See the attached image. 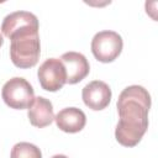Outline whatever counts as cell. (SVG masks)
<instances>
[{
    "label": "cell",
    "mask_w": 158,
    "mask_h": 158,
    "mask_svg": "<svg viewBox=\"0 0 158 158\" xmlns=\"http://www.w3.org/2000/svg\"><path fill=\"white\" fill-rule=\"evenodd\" d=\"M116 106L120 116L115 130L116 141L125 147H135L148 128L151 95L143 86L131 85L121 91Z\"/></svg>",
    "instance_id": "obj_1"
},
{
    "label": "cell",
    "mask_w": 158,
    "mask_h": 158,
    "mask_svg": "<svg viewBox=\"0 0 158 158\" xmlns=\"http://www.w3.org/2000/svg\"><path fill=\"white\" fill-rule=\"evenodd\" d=\"M1 32L10 38V58L21 69L37 64L41 54L38 36V19L28 11H15L6 15L1 23Z\"/></svg>",
    "instance_id": "obj_2"
},
{
    "label": "cell",
    "mask_w": 158,
    "mask_h": 158,
    "mask_svg": "<svg viewBox=\"0 0 158 158\" xmlns=\"http://www.w3.org/2000/svg\"><path fill=\"white\" fill-rule=\"evenodd\" d=\"M4 102L15 110L28 109L35 100V91L32 85L21 77H15L7 80L1 90Z\"/></svg>",
    "instance_id": "obj_3"
},
{
    "label": "cell",
    "mask_w": 158,
    "mask_h": 158,
    "mask_svg": "<svg viewBox=\"0 0 158 158\" xmlns=\"http://www.w3.org/2000/svg\"><path fill=\"white\" fill-rule=\"evenodd\" d=\"M123 42L115 31H100L91 40V52L94 57L102 63L114 62L121 53Z\"/></svg>",
    "instance_id": "obj_4"
},
{
    "label": "cell",
    "mask_w": 158,
    "mask_h": 158,
    "mask_svg": "<svg viewBox=\"0 0 158 158\" xmlns=\"http://www.w3.org/2000/svg\"><path fill=\"white\" fill-rule=\"evenodd\" d=\"M37 77L42 89L58 91L67 83V73L59 58H48L38 68Z\"/></svg>",
    "instance_id": "obj_5"
},
{
    "label": "cell",
    "mask_w": 158,
    "mask_h": 158,
    "mask_svg": "<svg viewBox=\"0 0 158 158\" xmlns=\"http://www.w3.org/2000/svg\"><path fill=\"white\" fill-rule=\"evenodd\" d=\"M81 98L89 109L94 111L104 110L110 104L111 89L102 80H93L83 88Z\"/></svg>",
    "instance_id": "obj_6"
},
{
    "label": "cell",
    "mask_w": 158,
    "mask_h": 158,
    "mask_svg": "<svg viewBox=\"0 0 158 158\" xmlns=\"http://www.w3.org/2000/svg\"><path fill=\"white\" fill-rule=\"evenodd\" d=\"M59 60L63 63L67 73V83L77 84L81 81L90 72V65L84 54L78 52H67L60 56Z\"/></svg>",
    "instance_id": "obj_7"
},
{
    "label": "cell",
    "mask_w": 158,
    "mask_h": 158,
    "mask_svg": "<svg viewBox=\"0 0 158 158\" xmlns=\"http://www.w3.org/2000/svg\"><path fill=\"white\" fill-rule=\"evenodd\" d=\"M54 121L57 127L63 132L77 133L85 127L86 116L84 111L78 107H65L54 116Z\"/></svg>",
    "instance_id": "obj_8"
},
{
    "label": "cell",
    "mask_w": 158,
    "mask_h": 158,
    "mask_svg": "<svg viewBox=\"0 0 158 158\" xmlns=\"http://www.w3.org/2000/svg\"><path fill=\"white\" fill-rule=\"evenodd\" d=\"M27 116L31 125L35 127L42 128V127L49 126L54 120L52 102L43 96L35 98L32 105L28 107Z\"/></svg>",
    "instance_id": "obj_9"
},
{
    "label": "cell",
    "mask_w": 158,
    "mask_h": 158,
    "mask_svg": "<svg viewBox=\"0 0 158 158\" xmlns=\"http://www.w3.org/2000/svg\"><path fill=\"white\" fill-rule=\"evenodd\" d=\"M10 158H42V153L37 146L28 142H20L12 147Z\"/></svg>",
    "instance_id": "obj_10"
},
{
    "label": "cell",
    "mask_w": 158,
    "mask_h": 158,
    "mask_svg": "<svg viewBox=\"0 0 158 158\" xmlns=\"http://www.w3.org/2000/svg\"><path fill=\"white\" fill-rule=\"evenodd\" d=\"M51 158H68V157L64 156V154H56V156H53V157H51Z\"/></svg>",
    "instance_id": "obj_11"
},
{
    "label": "cell",
    "mask_w": 158,
    "mask_h": 158,
    "mask_svg": "<svg viewBox=\"0 0 158 158\" xmlns=\"http://www.w3.org/2000/svg\"><path fill=\"white\" fill-rule=\"evenodd\" d=\"M2 43H4V37H2V35L0 33V47L2 46Z\"/></svg>",
    "instance_id": "obj_12"
}]
</instances>
